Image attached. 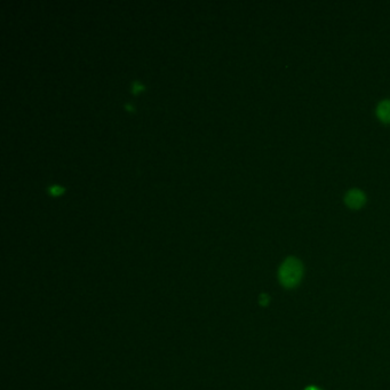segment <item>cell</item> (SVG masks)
Segmentation results:
<instances>
[{"label": "cell", "mask_w": 390, "mask_h": 390, "mask_svg": "<svg viewBox=\"0 0 390 390\" xmlns=\"http://www.w3.org/2000/svg\"><path fill=\"white\" fill-rule=\"evenodd\" d=\"M303 276V266L300 260L288 258L279 268V280L284 287L293 288L300 284Z\"/></svg>", "instance_id": "obj_1"}, {"label": "cell", "mask_w": 390, "mask_h": 390, "mask_svg": "<svg viewBox=\"0 0 390 390\" xmlns=\"http://www.w3.org/2000/svg\"><path fill=\"white\" fill-rule=\"evenodd\" d=\"M365 201H366V197H365L364 192L359 190V189H352V190L347 192L345 197V203L347 204V206L354 209L362 207L365 204Z\"/></svg>", "instance_id": "obj_2"}, {"label": "cell", "mask_w": 390, "mask_h": 390, "mask_svg": "<svg viewBox=\"0 0 390 390\" xmlns=\"http://www.w3.org/2000/svg\"><path fill=\"white\" fill-rule=\"evenodd\" d=\"M376 116L382 123L390 124V100H384L377 106Z\"/></svg>", "instance_id": "obj_3"}, {"label": "cell", "mask_w": 390, "mask_h": 390, "mask_svg": "<svg viewBox=\"0 0 390 390\" xmlns=\"http://www.w3.org/2000/svg\"><path fill=\"white\" fill-rule=\"evenodd\" d=\"M305 390H320V389L316 388V387H309V388H307Z\"/></svg>", "instance_id": "obj_4"}]
</instances>
